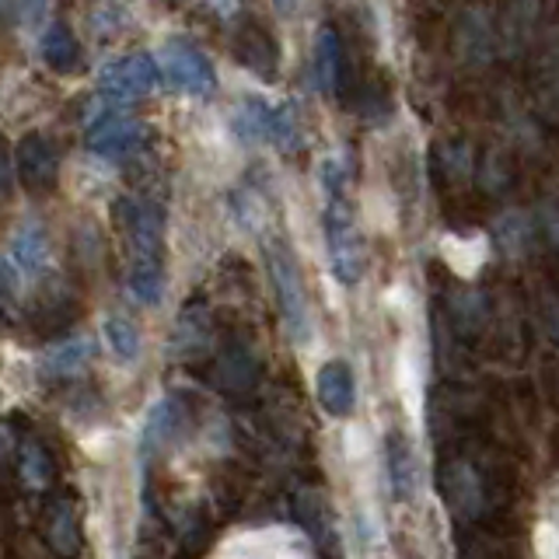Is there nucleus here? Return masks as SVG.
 I'll return each instance as SVG.
<instances>
[{"mask_svg":"<svg viewBox=\"0 0 559 559\" xmlns=\"http://www.w3.org/2000/svg\"><path fill=\"white\" fill-rule=\"evenodd\" d=\"M119 227L127 238L130 255V290L144 305H154L165 287V266H162V210L144 197H127L119 203Z\"/></svg>","mask_w":559,"mask_h":559,"instance_id":"f257e3e1","label":"nucleus"},{"mask_svg":"<svg viewBox=\"0 0 559 559\" xmlns=\"http://www.w3.org/2000/svg\"><path fill=\"white\" fill-rule=\"evenodd\" d=\"M325 245H329V262L343 284H357L364 270V252L354 224V210L346 200V171L340 162L325 165Z\"/></svg>","mask_w":559,"mask_h":559,"instance_id":"f03ea898","label":"nucleus"},{"mask_svg":"<svg viewBox=\"0 0 559 559\" xmlns=\"http://www.w3.org/2000/svg\"><path fill=\"white\" fill-rule=\"evenodd\" d=\"M270 276H273V290H276V305L280 314H284V325L290 329L294 340H308L311 332V314H308V297H305V280H301V266L290 255L287 245L273 241L270 245Z\"/></svg>","mask_w":559,"mask_h":559,"instance_id":"7ed1b4c3","label":"nucleus"},{"mask_svg":"<svg viewBox=\"0 0 559 559\" xmlns=\"http://www.w3.org/2000/svg\"><path fill=\"white\" fill-rule=\"evenodd\" d=\"M154 63H157V78H165L175 92L197 95V98L214 95L217 74H214V67H210V60L197 46H189L182 39H171V43L162 46V52L154 57Z\"/></svg>","mask_w":559,"mask_h":559,"instance_id":"20e7f679","label":"nucleus"},{"mask_svg":"<svg viewBox=\"0 0 559 559\" xmlns=\"http://www.w3.org/2000/svg\"><path fill=\"white\" fill-rule=\"evenodd\" d=\"M157 84V63L147 52H133V57H122L102 70V95L112 105H133L144 95H151V87Z\"/></svg>","mask_w":559,"mask_h":559,"instance_id":"39448f33","label":"nucleus"},{"mask_svg":"<svg viewBox=\"0 0 559 559\" xmlns=\"http://www.w3.org/2000/svg\"><path fill=\"white\" fill-rule=\"evenodd\" d=\"M140 144H144V127H140L130 112H119V109L102 112L92 122V130H87V147L98 157H109V162L130 157Z\"/></svg>","mask_w":559,"mask_h":559,"instance_id":"423d86ee","label":"nucleus"},{"mask_svg":"<svg viewBox=\"0 0 559 559\" xmlns=\"http://www.w3.org/2000/svg\"><path fill=\"white\" fill-rule=\"evenodd\" d=\"M235 133L241 140H276L280 147H294L297 144V130H294V116L287 109H273V105L249 98L235 112Z\"/></svg>","mask_w":559,"mask_h":559,"instance_id":"0eeeda50","label":"nucleus"},{"mask_svg":"<svg viewBox=\"0 0 559 559\" xmlns=\"http://www.w3.org/2000/svg\"><path fill=\"white\" fill-rule=\"evenodd\" d=\"M57 168H60V151L49 136L43 133H28L22 144H17L14 157V175L22 179L28 189L43 192L57 182Z\"/></svg>","mask_w":559,"mask_h":559,"instance_id":"6e6552de","label":"nucleus"},{"mask_svg":"<svg viewBox=\"0 0 559 559\" xmlns=\"http://www.w3.org/2000/svg\"><path fill=\"white\" fill-rule=\"evenodd\" d=\"M314 395L329 416H349L357 406V378L346 360H329L314 378Z\"/></svg>","mask_w":559,"mask_h":559,"instance_id":"1a4fd4ad","label":"nucleus"},{"mask_svg":"<svg viewBox=\"0 0 559 559\" xmlns=\"http://www.w3.org/2000/svg\"><path fill=\"white\" fill-rule=\"evenodd\" d=\"M235 57L249 70H255V74L270 78L276 70V43L270 39L266 28L249 25L235 35Z\"/></svg>","mask_w":559,"mask_h":559,"instance_id":"9d476101","label":"nucleus"},{"mask_svg":"<svg viewBox=\"0 0 559 559\" xmlns=\"http://www.w3.org/2000/svg\"><path fill=\"white\" fill-rule=\"evenodd\" d=\"M46 535H49V546L57 549L60 556H78L81 549V524H78V511L70 500L52 503V511L46 518Z\"/></svg>","mask_w":559,"mask_h":559,"instance_id":"9b49d317","label":"nucleus"},{"mask_svg":"<svg viewBox=\"0 0 559 559\" xmlns=\"http://www.w3.org/2000/svg\"><path fill=\"white\" fill-rule=\"evenodd\" d=\"M43 60L52 70H60V74H70V70L81 67V46L74 39V32H70L63 22H52L43 32Z\"/></svg>","mask_w":559,"mask_h":559,"instance_id":"f8f14e48","label":"nucleus"},{"mask_svg":"<svg viewBox=\"0 0 559 559\" xmlns=\"http://www.w3.org/2000/svg\"><path fill=\"white\" fill-rule=\"evenodd\" d=\"M535 549L542 559H559V479L542 497L538 521H535Z\"/></svg>","mask_w":559,"mask_h":559,"instance_id":"ddd939ff","label":"nucleus"},{"mask_svg":"<svg viewBox=\"0 0 559 559\" xmlns=\"http://www.w3.org/2000/svg\"><path fill=\"white\" fill-rule=\"evenodd\" d=\"M87 360H92V343H87V340H70V343L52 349V354L43 360V378H49V381L74 378L78 371H84Z\"/></svg>","mask_w":559,"mask_h":559,"instance_id":"4468645a","label":"nucleus"},{"mask_svg":"<svg viewBox=\"0 0 559 559\" xmlns=\"http://www.w3.org/2000/svg\"><path fill=\"white\" fill-rule=\"evenodd\" d=\"M389 472H392V486L399 497H409L413 486H416V462H413V451L406 448V441L395 433L389 441Z\"/></svg>","mask_w":559,"mask_h":559,"instance_id":"2eb2a0df","label":"nucleus"},{"mask_svg":"<svg viewBox=\"0 0 559 559\" xmlns=\"http://www.w3.org/2000/svg\"><path fill=\"white\" fill-rule=\"evenodd\" d=\"M336 67H340V43L336 32H322L319 43H314V78H319V87L329 92L332 81H336Z\"/></svg>","mask_w":559,"mask_h":559,"instance_id":"dca6fc26","label":"nucleus"},{"mask_svg":"<svg viewBox=\"0 0 559 559\" xmlns=\"http://www.w3.org/2000/svg\"><path fill=\"white\" fill-rule=\"evenodd\" d=\"M14 262L25 273H35L46 262V238L39 227H22L14 238Z\"/></svg>","mask_w":559,"mask_h":559,"instance_id":"f3484780","label":"nucleus"},{"mask_svg":"<svg viewBox=\"0 0 559 559\" xmlns=\"http://www.w3.org/2000/svg\"><path fill=\"white\" fill-rule=\"evenodd\" d=\"M105 340H109V346L116 349L122 360H133L140 354V332L127 319H109V322H105Z\"/></svg>","mask_w":559,"mask_h":559,"instance_id":"a211bd4d","label":"nucleus"},{"mask_svg":"<svg viewBox=\"0 0 559 559\" xmlns=\"http://www.w3.org/2000/svg\"><path fill=\"white\" fill-rule=\"evenodd\" d=\"M22 468H25V476L32 483H46V476H49V459L43 454L39 444H25L22 448Z\"/></svg>","mask_w":559,"mask_h":559,"instance_id":"6ab92c4d","label":"nucleus"},{"mask_svg":"<svg viewBox=\"0 0 559 559\" xmlns=\"http://www.w3.org/2000/svg\"><path fill=\"white\" fill-rule=\"evenodd\" d=\"M11 186H14V165H11V154H8L4 136H0V197H8Z\"/></svg>","mask_w":559,"mask_h":559,"instance_id":"aec40b11","label":"nucleus"}]
</instances>
